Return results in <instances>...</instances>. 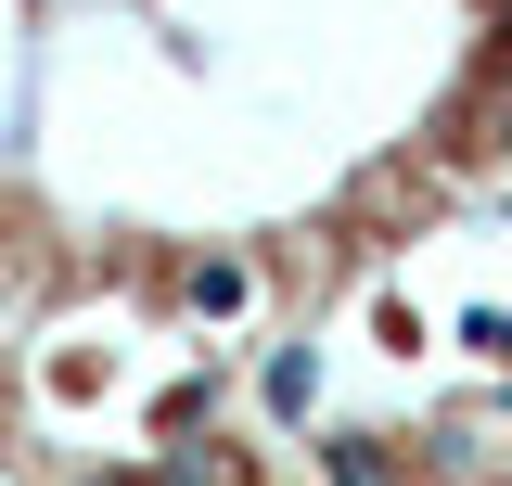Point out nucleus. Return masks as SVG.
Listing matches in <instances>:
<instances>
[{
  "mask_svg": "<svg viewBox=\"0 0 512 486\" xmlns=\"http://www.w3.org/2000/svg\"><path fill=\"white\" fill-rule=\"evenodd\" d=\"M256 410H269V423H308V410H320V346H269V371H256Z\"/></svg>",
  "mask_w": 512,
  "mask_h": 486,
  "instance_id": "obj_1",
  "label": "nucleus"
},
{
  "mask_svg": "<svg viewBox=\"0 0 512 486\" xmlns=\"http://www.w3.org/2000/svg\"><path fill=\"white\" fill-rule=\"evenodd\" d=\"M180 295H192V320H244L256 307V256H192Z\"/></svg>",
  "mask_w": 512,
  "mask_h": 486,
  "instance_id": "obj_2",
  "label": "nucleus"
},
{
  "mask_svg": "<svg viewBox=\"0 0 512 486\" xmlns=\"http://www.w3.org/2000/svg\"><path fill=\"white\" fill-rule=\"evenodd\" d=\"M320 486H397V435H320Z\"/></svg>",
  "mask_w": 512,
  "mask_h": 486,
  "instance_id": "obj_3",
  "label": "nucleus"
},
{
  "mask_svg": "<svg viewBox=\"0 0 512 486\" xmlns=\"http://www.w3.org/2000/svg\"><path fill=\"white\" fill-rule=\"evenodd\" d=\"M77 486H141V474H77Z\"/></svg>",
  "mask_w": 512,
  "mask_h": 486,
  "instance_id": "obj_5",
  "label": "nucleus"
},
{
  "mask_svg": "<svg viewBox=\"0 0 512 486\" xmlns=\"http://www.w3.org/2000/svg\"><path fill=\"white\" fill-rule=\"evenodd\" d=\"M487 154H512V103H500V141H487Z\"/></svg>",
  "mask_w": 512,
  "mask_h": 486,
  "instance_id": "obj_4",
  "label": "nucleus"
},
{
  "mask_svg": "<svg viewBox=\"0 0 512 486\" xmlns=\"http://www.w3.org/2000/svg\"><path fill=\"white\" fill-rule=\"evenodd\" d=\"M487 13H512V0H487Z\"/></svg>",
  "mask_w": 512,
  "mask_h": 486,
  "instance_id": "obj_6",
  "label": "nucleus"
}]
</instances>
